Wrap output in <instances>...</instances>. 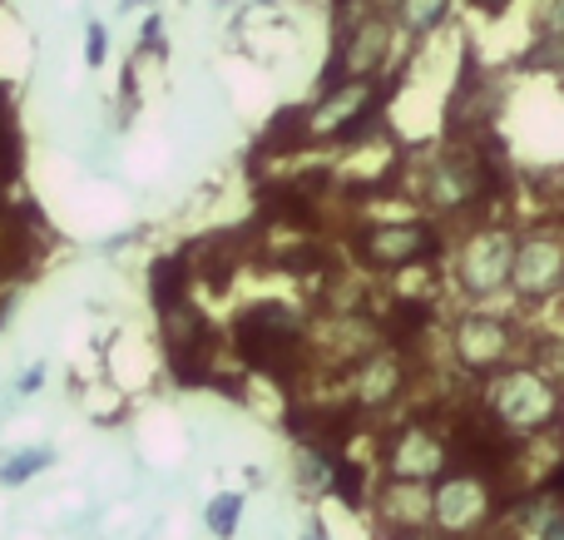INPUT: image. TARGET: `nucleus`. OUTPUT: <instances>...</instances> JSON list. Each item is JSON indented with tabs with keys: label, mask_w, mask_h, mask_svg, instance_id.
<instances>
[{
	"label": "nucleus",
	"mask_w": 564,
	"mask_h": 540,
	"mask_svg": "<svg viewBox=\"0 0 564 540\" xmlns=\"http://www.w3.org/2000/svg\"><path fill=\"white\" fill-rule=\"evenodd\" d=\"M480 417L496 426L510 442H535L550 426H560L564 417V392L560 382H550L540 367L510 363L500 372L480 377V397H476Z\"/></svg>",
	"instance_id": "1"
},
{
	"label": "nucleus",
	"mask_w": 564,
	"mask_h": 540,
	"mask_svg": "<svg viewBox=\"0 0 564 540\" xmlns=\"http://www.w3.org/2000/svg\"><path fill=\"white\" fill-rule=\"evenodd\" d=\"M234 343L248 367L292 382L307 363V317L288 303H258L234 323Z\"/></svg>",
	"instance_id": "2"
},
{
	"label": "nucleus",
	"mask_w": 564,
	"mask_h": 540,
	"mask_svg": "<svg viewBox=\"0 0 564 540\" xmlns=\"http://www.w3.org/2000/svg\"><path fill=\"white\" fill-rule=\"evenodd\" d=\"M506 516V486L486 472L451 466L441 482H431V531L446 540L486 536Z\"/></svg>",
	"instance_id": "3"
},
{
	"label": "nucleus",
	"mask_w": 564,
	"mask_h": 540,
	"mask_svg": "<svg viewBox=\"0 0 564 540\" xmlns=\"http://www.w3.org/2000/svg\"><path fill=\"white\" fill-rule=\"evenodd\" d=\"M456 466V446H451L446 422H431V417H406L401 426H391L387 442H381V476H397V482H441V476Z\"/></svg>",
	"instance_id": "4"
},
{
	"label": "nucleus",
	"mask_w": 564,
	"mask_h": 540,
	"mask_svg": "<svg viewBox=\"0 0 564 540\" xmlns=\"http://www.w3.org/2000/svg\"><path fill=\"white\" fill-rule=\"evenodd\" d=\"M411 392V353L397 343H377L347 363V402L357 407L361 417H381Z\"/></svg>",
	"instance_id": "5"
},
{
	"label": "nucleus",
	"mask_w": 564,
	"mask_h": 540,
	"mask_svg": "<svg viewBox=\"0 0 564 540\" xmlns=\"http://www.w3.org/2000/svg\"><path fill=\"white\" fill-rule=\"evenodd\" d=\"M510 268H516V234L500 224H476L460 234L456 248V283L470 298H496L510 288Z\"/></svg>",
	"instance_id": "6"
},
{
	"label": "nucleus",
	"mask_w": 564,
	"mask_h": 540,
	"mask_svg": "<svg viewBox=\"0 0 564 540\" xmlns=\"http://www.w3.org/2000/svg\"><path fill=\"white\" fill-rule=\"evenodd\" d=\"M516 323L500 313H460L451 327V357L460 363V372L470 377H490L500 367L516 363Z\"/></svg>",
	"instance_id": "7"
},
{
	"label": "nucleus",
	"mask_w": 564,
	"mask_h": 540,
	"mask_svg": "<svg viewBox=\"0 0 564 540\" xmlns=\"http://www.w3.org/2000/svg\"><path fill=\"white\" fill-rule=\"evenodd\" d=\"M351 248H357V258L371 273H401V268H411V263L436 258L441 234L426 224H377V228H361V234L351 238Z\"/></svg>",
	"instance_id": "8"
},
{
	"label": "nucleus",
	"mask_w": 564,
	"mask_h": 540,
	"mask_svg": "<svg viewBox=\"0 0 564 540\" xmlns=\"http://www.w3.org/2000/svg\"><path fill=\"white\" fill-rule=\"evenodd\" d=\"M510 288L520 293V303H545V298H555L564 288V234L535 228V234L516 238Z\"/></svg>",
	"instance_id": "9"
},
{
	"label": "nucleus",
	"mask_w": 564,
	"mask_h": 540,
	"mask_svg": "<svg viewBox=\"0 0 564 540\" xmlns=\"http://www.w3.org/2000/svg\"><path fill=\"white\" fill-rule=\"evenodd\" d=\"M371 516H377V526L391 540H411L431 531V486L381 476V486L371 492Z\"/></svg>",
	"instance_id": "10"
},
{
	"label": "nucleus",
	"mask_w": 564,
	"mask_h": 540,
	"mask_svg": "<svg viewBox=\"0 0 564 540\" xmlns=\"http://www.w3.org/2000/svg\"><path fill=\"white\" fill-rule=\"evenodd\" d=\"M188 283H194V268H188V258H159L154 278H149V293H154L159 313H164V307H174V303H184Z\"/></svg>",
	"instance_id": "11"
},
{
	"label": "nucleus",
	"mask_w": 564,
	"mask_h": 540,
	"mask_svg": "<svg viewBox=\"0 0 564 540\" xmlns=\"http://www.w3.org/2000/svg\"><path fill=\"white\" fill-rule=\"evenodd\" d=\"M516 526L535 531V540H564V501H535V506H520Z\"/></svg>",
	"instance_id": "12"
},
{
	"label": "nucleus",
	"mask_w": 564,
	"mask_h": 540,
	"mask_svg": "<svg viewBox=\"0 0 564 540\" xmlns=\"http://www.w3.org/2000/svg\"><path fill=\"white\" fill-rule=\"evenodd\" d=\"M441 15H446V0H401V20H406V30H411V35H421V30H431Z\"/></svg>",
	"instance_id": "13"
},
{
	"label": "nucleus",
	"mask_w": 564,
	"mask_h": 540,
	"mask_svg": "<svg viewBox=\"0 0 564 540\" xmlns=\"http://www.w3.org/2000/svg\"><path fill=\"white\" fill-rule=\"evenodd\" d=\"M238 506H243L238 496H218V501L208 506V531H214V536H234L238 531Z\"/></svg>",
	"instance_id": "14"
},
{
	"label": "nucleus",
	"mask_w": 564,
	"mask_h": 540,
	"mask_svg": "<svg viewBox=\"0 0 564 540\" xmlns=\"http://www.w3.org/2000/svg\"><path fill=\"white\" fill-rule=\"evenodd\" d=\"M45 462H50V452H25V456H15V462L0 472V482H25V476L35 472V466H45Z\"/></svg>",
	"instance_id": "15"
},
{
	"label": "nucleus",
	"mask_w": 564,
	"mask_h": 540,
	"mask_svg": "<svg viewBox=\"0 0 564 540\" xmlns=\"http://www.w3.org/2000/svg\"><path fill=\"white\" fill-rule=\"evenodd\" d=\"M540 35L564 40V0H545V10H540Z\"/></svg>",
	"instance_id": "16"
},
{
	"label": "nucleus",
	"mask_w": 564,
	"mask_h": 540,
	"mask_svg": "<svg viewBox=\"0 0 564 540\" xmlns=\"http://www.w3.org/2000/svg\"><path fill=\"white\" fill-rule=\"evenodd\" d=\"M105 60V30H89V65Z\"/></svg>",
	"instance_id": "17"
},
{
	"label": "nucleus",
	"mask_w": 564,
	"mask_h": 540,
	"mask_svg": "<svg viewBox=\"0 0 564 540\" xmlns=\"http://www.w3.org/2000/svg\"><path fill=\"white\" fill-rule=\"evenodd\" d=\"M302 540H327V531H322V526H312V531L302 536Z\"/></svg>",
	"instance_id": "18"
},
{
	"label": "nucleus",
	"mask_w": 564,
	"mask_h": 540,
	"mask_svg": "<svg viewBox=\"0 0 564 540\" xmlns=\"http://www.w3.org/2000/svg\"><path fill=\"white\" fill-rule=\"evenodd\" d=\"M6 164H10V159H0V184H6Z\"/></svg>",
	"instance_id": "19"
}]
</instances>
